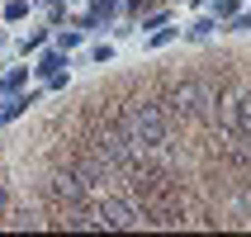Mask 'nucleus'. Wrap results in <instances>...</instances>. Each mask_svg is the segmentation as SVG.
Masks as SVG:
<instances>
[{
	"label": "nucleus",
	"instance_id": "nucleus-1",
	"mask_svg": "<svg viewBox=\"0 0 251 237\" xmlns=\"http://www.w3.org/2000/svg\"><path fill=\"white\" fill-rule=\"evenodd\" d=\"M124 133H128L133 142H142L147 152L166 157L171 119H166V109H161L156 100H133V105H124Z\"/></svg>",
	"mask_w": 251,
	"mask_h": 237
},
{
	"label": "nucleus",
	"instance_id": "nucleus-2",
	"mask_svg": "<svg viewBox=\"0 0 251 237\" xmlns=\"http://www.w3.org/2000/svg\"><path fill=\"white\" fill-rule=\"evenodd\" d=\"M90 147H95V152L104 157L114 171H138L142 161H147V147H142V142H133L124 128H109V124H104V128H95Z\"/></svg>",
	"mask_w": 251,
	"mask_h": 237
},
{
	"label": "nucleus",
	"instance_id": "nucleus-3",
	"mask_svg": "<svg viewBox=\"0 0 251 237\" xmlns=\"http://www.w3.org/2000/svg\"><path fill=\"white\" fill-rule=\"evenodd\" d=\"M213 105H218V85L199 81V76H185V81L171 90V109L180 114V119H209Z\"/></svg>",
	"mask_w": 251,
	"mask_h": 237
},
{
	"label": "nucleus",
	"instance_id": "nucleus-4",
	"mask_svg": "<svg viewBox=\"0 0 251 237\" xmlns=\"http://www.w3.org/2000/svg\"><path fill=\"white\" fill-rule=\"evenodd\" d=\"M147 213L133 204L128 195H114V190H104L95 204V228H138Z\"/></svg>",
	"mask_w": 251,
	"mask_h": 237
},
{
	"label": "nucleus",
	"instance_id": "nucleus-5",
	"mask_svg": "<svg viewBox=\"0 0 251 237\" xmlns=\"http://www.w3.org/2000/svg\"><path fill=\"white\" fill-rule=\"evenodd\" d=\"M76 176H81V185H85V195H104L109 190V176H114V166L104 161V157L95 152V147H85L81 157H76Z\"/></svg>",
	"mask_w": 251,
	"mask_h": 237
},
{
	"label": "nucleus",
	"instance_id": "nucleus-6",
	"mask_svg": "<svg viewBox=\"0 0 251 237\" xmlns=\"http://www.w3.org/2000/svg\"><path fill=\"white\" fill-rule=\"evenodd\" d=\"M114 14H119V0H90V10L76 14V28H100V24H109Z\"/></svg>",
	"mask_w": 251,
	"mask_h": 237
},
{
	"label": "nucleus",
	"instance_id": "nucleus-7",
	"mask_svg": "<svg viewBox=\"0 0 251 237\" xmlns=\"http://www.w3.org/2000/svg\"><path fill=\"white\" fill-rule=\"evenodd\" d=\"M52 195L57 199H85V185H81L76 171H57L52 176Z\"/></svg>",
	"mask_w": 251,
	"mask_h": 237
},
{
	"label": "nucleus",
	"instance_id": "nucleus-8",
	"mask_svg": "<svg viewBox=\"0 0 251 237\" xmlns=\"http://www.w3.org/2000/svg\"><path fill=\"white\" fill-rule=\"evenodd\" d=\"M38 76H57V71H67V53H62V48H52V53H43L38 57Z\"/></svg>",
	"mask_w": 251,
	"mask_h": 237
},
{
	"label": "nucleus",
	"instance_id": "nucleus-9",
	"mask_svg": "<svg viewBox=\"0 0 251 237\" xmlns=\"http://www.w3.org/2000/svg\"><path fill=\"white\" fill-rule=\"evenodd\" d=\"M33 100H38V95H10L5 105H0V124H10V119H19V114H24L28 105H33Z\"/></svg>",
	"mask_w": 251,
	"mask_h": 237
},
{
	"label": "nucleus",
	"instance_id": "nucleus-10",
	"mask_svg": "<svg viewBox=\"0 0 251 237\" xmlns=\"http://www.w3.org/2000/svg\"><path fill=\"white\" fill-rule=\"evenodd\" d=\"M24 81H28V67H14V71H5V76H0V95H14V90H19Z\"/></svg>",
	"mask_w": 251,
	"mask_h": 237
},
{
	"label": "nucleus",
	"instance_id": "nucleus-11",
	"mask_svg": "<svg viewBox=\"0 0 251 237\" xmlns=\"http://www.w3.org/2000/svg\"><path fill=\"white\" fill-rule=\"evenodd\" d=\"M57 48H62V53H76V48H81V28H62V33H57Z\"/></svg>",
	"mask_w": 251,
	"mask_h": 237
},
{
	"label": "nucleus",
	"instance_id": "nucleus-12",
	"mask_svg": "<svg viewBox=\"0 0 251 237\" xmlns=\"http://www.w3.org/2000/svg\"><path fill=\"white\" fill-rule=\"evenodd\" d=\"M213 14H218V19H237V14H242V0H213Z\"/></svg>",
	"mask_w": 251,
	"mask_h": 237
},
{
	"label": "nucleus",
	"instance_id": "nucleus-13",
	"mask_svg": "<svg viewBox=\"0 0 251 237\" xmlns=\"http://www.w3.org/2000/svg\"><path fill=\"white\" fill-rule=\"evenodd\" d=\"M43 43H48V28H33V33H28V38H24V43H19V53H24V57H28V53H38Z\"/></svg>",
	"mask_w": 251,
	"mask_h": 237
},
{
	"label": "nucleus",
	"instance_id": "nucleus-14",
	"mask_svg": "<svg viewBox=\"0 0 251 237\" xmlns=\"http://www.w3.org/2000/svg\"><path fill=\"white\" fill-rule=\"evenodd\" d=\"M237 133H251V90H242V114H237Z\"/></svg>",
	"mask_w": 251,
	"mask_h": 237
},
{
	"label": "nucleus",
	"instance_id": "nucleus-15",
	"mask_svg": "<svg viewBox=\"0 0 251 237\" xmlns=\"http://www.w3.org/2000/svg\"><path fill=\"white\" fill-rule=\"evenodd\" d=\"M5 19H10V24L28 19V0H10V5H5Z\"/></svg>",
	"mask_w": 251,
	"mask_h": 237
},
{
	"label": "nucleus",
	"instance_id": "nucleus-16",
	"mask_svg": "<svg viewBox=\"0 0 251 237\" xmlns=\"http://www.w3.org/2000/svg\"><path fill=\"white\" fill-rule=\"evenodd\" d=\"M213 28H218L213 19H195V24H190V38H195V43H204V38L213 33Z\"/></svg>",
	"mask_w": 251,
	"mask_h": 237
},
{
	"label": "nucleus",
	"instance_id": "nucleus-17",
	"mask_svg": "<svg viewBox=\"0 0 251 237\" xmlns=\"http://www.w3.org/2000/svg\"><path fill=\"white\" fill-rule=\"evenodd\" d=\"M176 33H180V28H166V24H161V28H156V33H152L147 43H152V48H166V43H176Z\"/></svg>",
	"mask_w": 251,
	"mask_h": 237
},
{
	"label": "nucleus",
	"instance_id": "nucleus-18",
	"mask_svg": "<svg viewBox=\"0 0 251 237\" xmlns=\"http://www.w3.org/2000/svg\"><path fill=\"white\" fill-rule=\"evenodd\" d=\"M109 57H114V48H109V43H95V48H90V62H100V67H104Z\"/></svg>",
	"mask_w": 251,
	"mask_h": 237
},
{
	"label": "nucleus",
	"instance_id": "nucleus-19",
	"mask_svg": "<svg viewBox=\"0 0 251 237\" xmlns=\"http://www.w3.org/2000/svg\"><path fill=\"white\" fill-rule=\"evenodd\" d=\"M166 24V10H156V14H147V19H142V28H161Z\"/></svg>",
	"mask_w": 251,
	"mask_h": 237
},
{
	"label": "nucleus",
	"instance_id": "nucleus-20",
	"mask_svg": "<svg viewBox=\"0 0 251 237\" xmlns=\"http://www.w3.org/2000/svg\"><path fill=\"white\" fill-rule=\"evenodd\" d=\"M232 28H242V33H251V10H247V14H237V19H232Z\"/></svg>",
	"mask_w": 251,
	"mask_h": 237
},
{
	"label": "nucleus",
	"instance_id": "nucleus-21",
	"mask_svg": "<svg viewBox=\"0 0 251 237\" xmlns=\"http://www.w3.org/2000/svg\"><path fill=\"white\" fill-rule=\"evenodd\" d=\"M124 5H128V10H133V14H138V10H147L152 0H124Z\"/></svg>",
	"mask_w": 251,
	"mask_h": 237
},
{
	"label": "nucleus",
	"instance_id": "nucleus-22",
	"mask_svg": "<svg viewBox=\"0 0 251 237\" xmlns=\"http://www.w3.org/2000/svg\"><path fill=\"white\" fill-rule=\"evenodd\" d=\"M5 204H10V190H5V181H0V209H5Z\"/></svg>",
	"mask_w": 251,
	"mask_h": 237
},
{
	"label": "nucleus",
	"instance_id": "nucleus-23",
	"mask_svg": "<svg viewBox=\"0 0 251 237\" xmlns=\"http://www.w3.org/2000/svg\"><path fill=\"white\" fill-rule=\"evenodd\" d=\"M5 43H10V38H5V33H0V48H5Z\"/></svg>",
	"mask_w": 251,
	"mask_h": 237
},
{
	"label": "nucleus",
	"instance_id": "nucleus-24",
	"mask_svg": "<svg viewBox=\"0 0 251 237\" xmlns=\"http://www.w3.org/2000/svg\"><path fill=\"white\" fill-rule=\"evenodd\" d=\"M190 5H204V0H190Z\"/></svg>",
	"mask_w": 251,
	"mask_h": 237
}]
</instances>
